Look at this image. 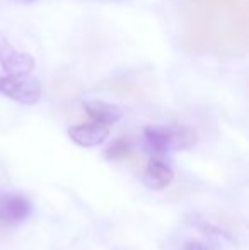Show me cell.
<instances>
[{
  "instance_id": "obj_1",
  "label": "cell",
  "mask_w": 249,
  "mask_h": 250,
  "mask_svg": "<svg viewBox=\"0 0 249 250\" xmlns=\"http://www.w3.org/2000/svg\"><path fill=\"white\" fill-rule=\"evenodd\" d=\"M193 44L208 50L248 41V0H191Z\"/></svg>"
},
{
  "instance_id": "obj_2",
  "label": "cell",
  "mask_w": 249,
  "mask_h": 250,
  "mask_svg": "<svg viewBox=\"0 0 249 250\" xmlns=\"http://www.w3.org/2000/svg\"><path fill=\"white\" fill-rule=\"evenodd\" d=\"M145 142L156 153H166L171 150H184L196 143V133L191 128H164L149 126L143 129Z\"/></svg>"
},
{
  "instance_id": "obj_3",
  "label": "cell",
  "mask_w": 249,
  "mask_h": 250,
  "mask_svg": "<svg viewBox=\"0 0 249 250\" xmlns=\"http://www.w3.org/2000/svg\"><path fill=\"white\" fill-rule=\"evenodd\" d=\"M0 94L24 105H33L41 99V83L29 73H9L0 79Z\"/></svg>"
},
{
  "instance_id": "obj_4",
  "label": "cell",
  "mask_w": 249,
  "mask_h": 250,
  "mask_svg": "<svg viewBox=\"0 0 249 250\" xmlns=\"http://www.w3.org/2000/svg\"><path fill=\"white\" fill-rule=\"evenodd\" d=\"M0 66L7 73H31L36 62L31 55L16 50L7 38L0 34Z\"/></svg>"
},
{
  "instance_id": "obj_5",
  "label": "cell",
  "mask_w": 249,
  "mask_h": 250,
  "mask_svg": "<svg viewBox=\"0 0 249 250\" xmlns=\"http://www.w3.org/2000/svg\"><path fill=\"white\" fill-rule=\"evenodd\" d=\"M110 135V128L101 123H89V125H77L68 129V136L79 146H97Z\"/></svg>"
},
{
  "instance_id": "obj_6",
  "label": "cell",
  "mask_w": 249,
  "mask_h": 250,
  "mask_svg": "<svg viewBox=\"0 0 249 250\" xmlns=\"http://www.w3.org/2000/svg\"><path fill=\"white\" fill-rule=\"evenodd\" d=\"M31 203L21 194H0V221L19 223L31 214Z\"/></svg>"
},
{
  "instance_id": "obj_7",
  "label": "cell",
  "mask_w": 249,
  "mask_h": 250,
  "mask_svg": "<svg viewBox=\"0 0 249 250\" xmlns=\"http://www.w3.org/2000/svg\"><path fill=\"white\" fill-rule=\"evenodd\" d=\"M84 109L94 121L106 126L120 121L121 116H123V109L120 105L110 104V102L104 101H87L84 102Z\"/></svg>"
},
{
  "instance_id": "obj_8",
  "label": "cell",
  "mask_w": 249,
  "mask_h": 250,
  "mask_svg": "<svg viewBox=\"0 0 249 250\" xmlns=\"http://www.w3.org/2000/svg\"><path fill=\"white\" fill-rule=\"evenodd\" d=\"M174 179L173 168L167 164H164L160 158H152L145 168V186L150 189H164L166 186L171 184Z\"/></svg>"
},
{
  "instance_id": "obj_9",
  "label": "cell",
  "mask_w": 249,
  "mask_h": 250,
  "mask_svg": "<svg viewBox=\"0 0 249 250\" xmlns=\"http://www.w3.org/2000/svg\"><path fill=\"white\" fill-rule=\"evenodd\" d=\"M133 153V143L130 138H120L106 150L108 160H125V158L132 157Z\"/></svg>"
},
{
  "instance_id": "obj_10",
  "label": "cell",
  "mask_w": 249,
  "mask_h": 250,
  "mask_svg": "<svg viewBox=\"0 0 249 250\" xmlns=\"http://www.w3.org/2000/svg\"><path fill=\"white\" fill-rule=\"evenodd\" d=\"M183 250H213L210 249L208 245L202 244V242H196V240H189L186 245H184Z\"/></svg>"
},
{
  "instance_id": "obj_11",
  "label": "cell",
  "mask_w": 249,
  "mask_h": 250,
  "mask_svg": "<svg viewBox=\"0 0 249 250\" xmlns=\"http://www.w3.org/2000/svg\"><path fill=\"white\" fill-rule=\"evenodd\" d=\"M16 2H21V3H33V2H36V0H16Z\"/></svg>"
},
{
  "instance_id": "obj_12",
  "label": "cell",
  "mask_w": 249,
  "mask_h": 250,
  "mask_svg": "<svg viewBox=\"0 0 249 250\" xmlns=\"http://www.w3.org/2000/svg\"><path fill=\"white\" fill-rule=\"evenodd\" d=\"M3 175H5V174H3V167L0 165V182L3 181Z\"/></svg>"
}]
</instances>
